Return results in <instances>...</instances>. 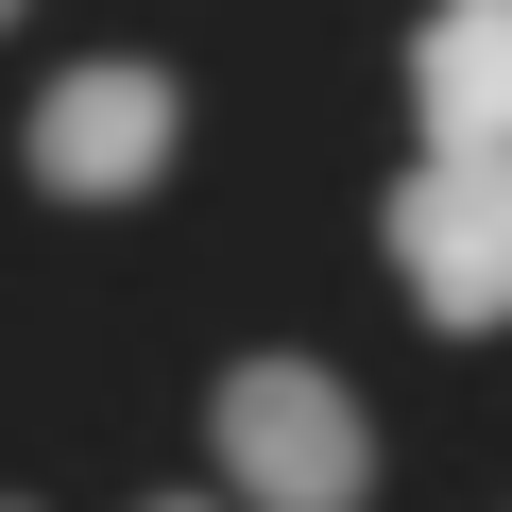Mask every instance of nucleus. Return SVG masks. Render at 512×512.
I'll return each mask as SVG.
<instances>
[{
  "label": "nucleus",
  "instance_id": "f257e3e1",
  "mask_svg": "<svg viewBox=\"0 0 512 512\" xmlns=\"http://www.w3.org/2000/svg\"><path fill=\"white\" fill-rule=\"evenodd\" d=\"M205 444H222L239 512H359L376 495V444H359V410H342L325 359H239L205 393Z\"/></svg>",
  "mask_w": 512,
  "mask_h": 512
},
{
  "label": "nucleus",
  "instance_id": "f03ea898",
  "mask_svg": "<svg viewBox=\"0 0 512 512\" xmlns=\"http://www.w3.org/2000/svg\"><path fill=\"white\" fill-rule=\"evenodd\" d=\"M393 274H410V308L461 325V342L512 325V154H427V171L393 188Z\"/></svg>",
  "mask_w": 512,
  "mask_h": 512
},
{
  "label": "nucleus",
  "instance_id": "7ed1b4c3",
  "mask_svg": "<svg viewBox=\"0 0 512 512\" xmlns=\"http://www.w3.org/2000/svg\"><path fill=\"white\" fill-rule=\"evenodd\" d=\"M171 137H188V86L137 69V52H86V69L35 103V188H52V205H137V188L171 171Z\"/></svg>",
  "mask_w": 512,
  "mask_h": 512
},
{
  "label": "nucleus",
  "instance_id": "20e7f679",
  "mask_svg": "<svg viewBox=\"0 0 512 512\" xmlns=\"http://www.w3.org/2000/svg\"><path fill=\"white\" fill-rule=\"evenodd\" d=\"M410 120L427 154H512V0H444L410 35Z\"/></svg>",
  "mask_w": 512,
  "mask_h": 512
},
{
  "label": "nucleus",
  "instance_id": "39448f33",
  "mask_svg": "<svg viewBox=\"0 0 512 512\" xmlns=\"http://www.w3.org/2000/svg\"><path fill=\"white\" fill-rule=\"evenodd\" d=\"M154 512H222V495H154Z\"/></svg>",
  "mask_w": 512,
  "mask_h": 512
},
{
  "label": "nucleus",
  "instance_id": "423d86ee",
  "mask_svg": "<svg viewBox=\"0 0 512 512\" xmlns=\"http://www.w3.org/2000/svg\"><path fill=\"white\" fill-rule=\"evenodd\" d=\"M0 18H18V0H0Z\"/></svg>",
  "mask_w": 512,
  "mask_h": 512
}]
</instances>
